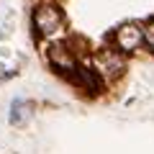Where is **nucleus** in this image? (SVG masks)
<instances>
[]
</instances>
